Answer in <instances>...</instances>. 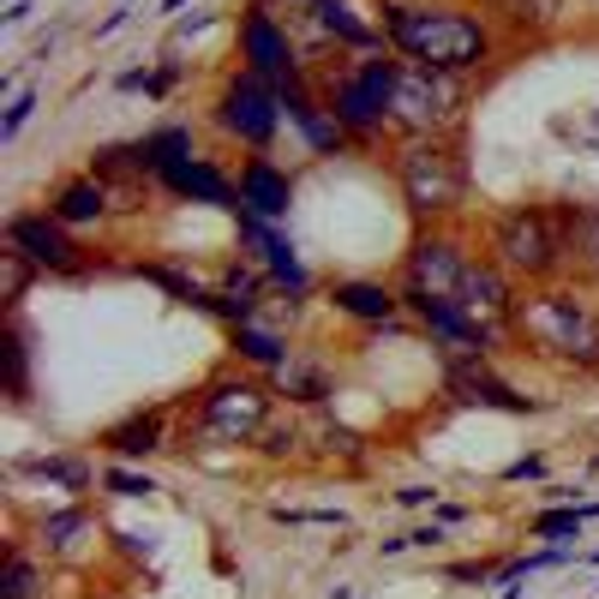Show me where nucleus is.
I'll list each match as a JSON object with an SVG mask.
<instances>
[{
    "label": "nucleus",
    "instance_id": "nucleus-21",
    "mask_svg": "<svg viewBox=\"0 0 599 599\" xmlns=\"http://www.w3.org/2000/svg\"><path fill=\"white\" fill-rule=\"evenodd\" d=\"M276 396H283L288 407H300V414H318V407H330V396H336V372H330L324 354H306L295 348L288 354L283 372H270Z\"/></svg>",
    "mask_w": 599,
    "mask_h": 599
},
{
    "label": "nucleus",
    "instance_id": "nucleus-43",
    "mask_svg": "<svg viewBox=\"0 0 599 599\" xmlns=\"http://www.w3.org/2000/svg\"><path fill=\"white\" fill-rule=\"evenodd\" d=\"M588 564H599V545H594V552H588Z\"/></svg>",
    "mask_w": 599,
    "mask_h": 599
},
{
    "label": "nucleus",
    "instance_id": "nucleus-13",
    "mask_svg": "<svg viewBox=\"0 0 599 599\" xmlns=\"http://www.w3.org/2000/svg\"><path fill=\"white\" fill-rule=\"evenodd\" d=\"M444 396L456 407H498V414H540V402L521 396L498 372V354H444Z\"/></svg>",
    "mask_w": 599,
    "mask_h": 599
},
{
    "label": "nucleus",
    "instance_id": "nucleus-32",
    "mask_svg": "<svg viewBox=\"0 0 599 599\" xmlns=\"http://www.w3.org/2000/svg\"><path fill=\"white\" fill-rule=\"evenodd\" d=\"M102 492H114V498H126V504H145V498H157V474H145L138 462H108L102 468Z\"/></svg>",
    "mask_w": 599,
    "mask_h": 599
},
{
    "label": "nucleus",
    "instance_id": "nucleus-41",
    "mask_svg": "<svg viewBox=\"0 0 599 599\" xmlns=\"http://www.w3.org/2000/svg\"><path fill=\"white\" fill-rule=\"evenodd\" d=\"M438 521H444V528H456V521H468V504H438Z\"/></svg>",
    "mask_w": 599,
    "mask_h": 599
},
{
    "label": "nucleus",
    "instance_id": "nucleus-44",
    "mask_svg": "<svg viewBox=\"0 0 599 599\" xmlns=\"http://www.w3.org/2000/svg\"><path fill=\"white\" fill-rule=\"evenodd\" d=\"M594 145H599V120H594Z\"/></svg>",
    "mask_w": 599,
    "mask_h": 599
},
{
    "label": "nucleus",
    "instance_id": "nucleus-8",
    "mask_svg": "<svg viewBox=\"0 0 599 599\" xmlns=\"http://www.w3.org/2000/svg\"><path fill=\"white\" fill-rule=\"evenodd\" d=\"M210 126L228 138V145L246 150V157H252V150H270L276 133L288 126V114H283V84L258 79V72H246V67H234V72L222 79V91L210 96Z\"/></svg>",
    "mask_w": 599,
    "mask_h": 599
},
{
    "label": "nucleus",
    "instance_id": "nucleus-6",
    "mask_svg": "<svg viewBox=\"0 0 599 599\" xmlns=\"http://www.w3.org/2000/svg\"><path fill=\"white\" fill-rule=\"evenodd\" d=\"M276 407H283V396L270 378L228 360L193 390V431L204 444H222V450H252L258 431L276 419Z\"/></svg>",
    "mask_w": 599,
    "mask_h": 599
},
{
    "label": "nucleus",
    "instance_id": "nucleus-29",
    "mask_svg": "<svg viewBox=\"0 0 599 599\" xmlns=\"http://www.w3.org/2000/svg\"><path fill=\"white\" fill-rule=\"evenodd\" d=\"M306 444H312V431H306V419H300V407H288V414H276L270 426L258 431V444L252 450L264 456V462H306Z\"/></svg>",
    "mask_w": 599,
    "mask_h": 599
},
{
    "label": "nucleus",
    "instance_id": "nucleus-36",
    "mask_svg": "<svg viewBox=\"0 0 599 599\" xmlns=\"http://www.w3.org/2000/svg\"><path fill=\"white\" fill-rule=\"evenodd\" d=\"M528 480H545V456L533 450V456H516V462L498 474V486H528Z\"/></svg>",
    "mask_w": 599,
    "mask_h": 599
},
{
    "label": "nucleus",
    "instance_id": "nucleus-19",
    "mask_svg": "<svg viewBox=\"0 0 599 599\" xmlns=\"http://www.w3.org/2000/svg\"><path fill=\"white\" fill-rule=\"evenodd\" d=\"M324 300L336 306V318H354V324H366V330H396L402 324V288L378 283V276H342V283H330Z\"/></svg>",
    "mask_w": 599,
    "mask_h": 599
},
{
    "label": "nucleus",
    "instance_id": "nucleus-35",
    "mask_svg": "<svg viewBox=\"0 0 599 599\" xmlns=\"http://www.w3.org/2000/svg\"><path fill=\"white\" fill-rule=\"evenodd\" d=\"M31 114H36V91H19V96L7 102V114H0V145H12V138L24 133V120H31Z\"/></svg>",
    "mask_w": 599,
    "mask_h": 599
},
{
    "label": "nucleus",
    "instance_id": "nucleus-38",
    "mask_svg": "<svg viewBox=\"0 0 599 599\" xmlns=\"http://www.w3.org/2000/svg\"><path fill=\"white\" fill-rule=\"evenodd\" d=\"M198 31H210V12H193V19L174 24V43H186V36H198Z\"/></svg>",
    "mask_w": 599,
    "mask_h": 599
},
{
    "label": "nucleus",
    "instance_id": "nucleus-37",
    "mask_svg": "<svg viewBox=\"0 0 599 599\" xmlns=\"http://www.w3.org/2000/svg\"><path fill=\"white\" fill-rule=\"evenodd\" d=\"M396 504H402V509H419V504H438V486H402V492H396Z\"/></svg>",
    "mask_w": 599,
    "mask_h": 599
},
{
    "label": "nucleus",
    "instance_id": "nucleus-1",
    "mask_svg": "<svg viewBox=\"0 0 599 599\" xmlns=\"http://www.w3.org/2000/svg\"><path fill=\"white\" fill-rule=\"evenodd\" d=\"M372 19L396 60L462 72V79H480L504 48L498 24L468 0H378Z\"/></svg>",
    "mask_w": 599,
    "mask_h": 599
},
{
    "label": "nucleus",
    "instance_id": "nucleus-4",
    "mask_svg": "<svg viewBox=\"0 0 599 599\" xmlns=\"http://www.w3.org/2000/svg\"><path fill=\"white\" fill-rule=\"evenodd\" d=\"M396 67L402 60L390 48H378V55H330L312 67L318 96L342 120V133L354 138V150H378L384 138H396V114H390Z\"/></svg>",
    "mask_w": 599,
    "mask_h": 599
},
{
    "label": "nucleus",
    "instance_id": "nucleus-23",
    "mask_svg": "<svg viewBox=\"0 0 599 599\" xmlns=\"http://www.w3.org/2000/svg\"><path fill=\"white\" fill-rule=\"evenodd\" d=\"M288 354H295V342H288L283 330L270 324V318H252V324H234V330H228V360L252 366V372H264V378L283 372Z\"/></svg>",
    "mask_w": 599,
    "mask_h": 599
},
{
    "label": "nucleus",
    "instance_id": "nucleus-30",
    "mask_svg": "<svg viewBox=\"0 0 599 599\" xmlns=\"http://www.w3.org/2000/svg\"><path fill=\"white\" fill-rule=\"evenodd\" d=\"M133 276H145V283H157L162 295H169V300H181L186 312H193V306H198V295H204V288H210V283H198L193 270H181V264H169V258H138V264H133Z\"/></svg>",
    "mask_w": 599,
    "mask_h": 599
},
{
    "label": "nucleus",
    "instance_id": "nucleus-25",
    "mask_svg": "<svg viewBox=\"0 0 599 599\" xmlns=\"http://www.w3.org/2000/svg\"><path fill=\"white\" fill-rule=\"evenodd\" d=\"M564 204V228H569V252H576V276H588L599 288V204L581 198H557Z\"/></svg>",
    "mask_w": 599,
    "mask_h": 599
},
{
    "label": "nucleus",
    "instance_id": "nucleus-27",
    "mask_svg": "<svg viewBox=\"0 0 599 599\" xmlns=\"http://www.w3.org/2000/svg\"><path fill=\"white\" fill-rule=\"evenodd\" d=\"M19 474H36V480H55L60 492H72V498L84 504V492L96 486V468L84 462L79 450H55V456H31V462H19Z\"/></svg>",
    "mask_w": 599,
    "mask_h": 599
},
{
    "label": "nucleus",
    "instance_id": "nucleus-20",
    "mask_svg": "<svg viewBox=\"0 0 599 599\" xmlns=\"http://www.w3.org/2000/svg\"><path fill=\"white\" fill-rule=\"evenodd\" d=\"M55 222H67L72 234H91V228H102V222H114V193L96 181L91 169H79V174H67V181H55V193H48V204H43Z\"/></svg>",
    "mask_w": 599,
    "mask_h": 599
},
{
    "label": "nucleus",
    "instance_id": "nucleus-22",
    "mask_svg": "<svg viewBox=\"0 0 599 599\" xmlns=\"http://www.w3.org/2000/svg\"><path fill=\"white\" fill-rule=\"evenodd\" d=\"M96 540V516L72 498L67 509H48L43 521H36V552L48 557V564H72V557H84V545Z\"/></svg>",
    "mask_w": 599,
    "mask_h": 599
},
{
    "label": "nucleus",
    "instance_id": "nucleus-17",
    "mask_svg": "<svg viewBox=\"0 0 599 599\" xmlns=\"http://www.w3.org/2000/svg\"><path fill=\"white\" fill-rule=\"evenodd\" d=\"M283 114H288V133L306 145V157H348L354 150V138L342 133V120L324 108V96H318V84L312 79H300V84H288L283 91Z\"/></svg>",
    "mask_w": 599,
    "mask_h": 599
},
{
    "label": "nucleus",
    "instance_id": "nucleus-34",
    "mask_svg": "<svg viewBox=\"0 0 599 599\" xmlns=\"http://www.w3.org/2000/svg\"><path fill=\"white\" fill-rule=\"evenodd\" d=\"M0 264H7V306H12V312H19L24 288L36 283V264H31V258H19V252H0Z\"/></svg>",
    "mask_w": 599,
    "mask_h": 599
},
{
    "label": "nucleus",
    "instance_id": "nucleus-10",
    "mask_svg": "<svg viewBox=\"0 0 599 599\" xmlns=\"http://www.w3.org/2000/svg\"><path fill=\"white\" fill-rule=\"evenodd\" d=\"M474 258H480V246L468 234H456V228H414V240H407V252H402L396 288L402 295L456 300V288H462V276Z\"/></svg>",
    "mask_w": 599,
    "mask_h": 599
},
{
    "label": "nucleus",
    "instance_id": "nucleus-33",
    "mask_svg": "<svg viewBox=\"0 0 599 599\" xmlns=\"http://www.w3.org/2000/svg\"><path fill=\"white\" fill-rule=\"evenodd\" d=\"M7 396H12V402L31 396V342H24V324H19V318L7 324Z\"/></svg>",
    "mask_w": 599,
    "mask_h": 599
},
{
    "label": "nucleus",
    "instance_id": "nucleus-11",
    "mask_svg": "<svg viewBox=\"0 0 599 599\" xmlns=\"http://www.w3.org/2000/svg\"><path fill=\"white\" fill-rule=\"evenodd\" d=\"M7 252L36 264V276H84L91 270V246L55 222L48 210H12L7 216Z\"/></svg>",
    "mask_w": 599,
    "mask_h": 599
},
{
    "label": "nucleus",
    "instance_id": "nucleus-28",
    "mask_svg": "<svg viewBox=\"0 0 599 599\" xmlns=\"http://www.w3.org/2000/svg\"><path fill=\"white\" fill-rule=\"evenodd\" d=\"M48 588V557L36 545L12 540L7 545V581H0V599H43Z\"/></svg>",
    "mask_w": 599,
    "mask_h": 599
},
{
    "label": "nucleus",
    "instance_id": "nucleus-42",
    "mask_svg": "<svg viewBox=\"0 0 599 599\" xmlns=\"http://www.w3.org/2000/svg\"><path fill=\"white\" fill-rule=\"evenodd\" d=\"M181 7H186V0H157V12H162V19H174Z\"/></svg>",
    "mask_w": 599,
    "mask_h": 599
},
{
    "label": "nucleus",
    "instance_id": "nucleus-24",
    "mask_svg": "<svg viewBox=\"0 0 599 599\" xmlns=\"http://www.w3.org/2000/svg\"><path fill=\"white\" fill-rule=\"evenodd\" d=\"M480 7H486V19L498 24V31H509L516 43H540V36L564 19V0H480Z\"/></svg>",
    "mask_w": 599,
    "mask_h": 599
},
{
    "label": "nucleus",
    "instance_id": "nucleus-18",
    "mask_svg": "<svg viewBox=\"0 0 599 599\" xmlns=\"http://www.w3.org/2000/svg\"><path fill=\"white\" fill-rule=\"evenodd\" d=\"M169 419L174 407H133V414H120L114 426L96 431V450L108 456V462H145V456L169 450Z\"/></svg>",
    "mask_w": 599,
    "mask_h": 599
},
{
    "label": "nucleus",
    "instance_id": "nucleus-14",
    "mask_svg": "<svg viewBox=\"0 0 599 599\" xmlns=\"http://www.w3.org/2000/svg\"><path fill=\"white\" fill-rule=\"evenodd\" d=\"M306 31L318 36V48L330 55H378L384 48V31H378L372 12H360L354 0H312L306 12H295Z\"/></svg>",
    "mask_w": 599,
    "mask_h": 599
},
{
    "label": "nucleus",
    "instance_id": "nucleus-26",
    "mask_svg": "<svg viewBox=\"0 0 599 599\" xmlns=\"http://www.w3.org/2000/svg\"><path fill=\"white\" fill-rule=\"evenodd\" d=\"M133 145H138V162H145L150 174H162L174 157H193V150H198V133H193L186 120H162V126H150V133H138Z\"/></svg>",
    "mask_w": 599,
    "mask_h": 599
},
{
    "label": "nucleus",
    "instance_id": "nucleus-5",
    "mask_svg": "<svg viewBox=\"0 0 599 599\" xmlns=\"http://www.w3.org/2000/svg\"><path fill=\"white\" fill-rule=\"evenodd\" d=\"M486 258L509 270L521 288L540 283H564L576 276V252H569V228H564V204H504L486 222Z\"/></svg>",
    "mask_w": 599,
    "mask_h": 599
},
{
    "label": "nucleus",
    "instance_id": "nucleus-3",
    "mask_svg": "<svg viewBox=\"0 0 599 599\" xmlns=\"http://www.w3.org/2000/svg\"><path fill=\"white\" fill-rule=\"evenodd\" d=\"M390 181H396L402 210L414 228H450L474 198V169H468L462 133H414L390 145Z\"/></svg>",
    "mask_w": 599,
    "mask_h": 599
},
{
    "label": "nucleus",
    "instance_id": "nucleus-7",
    "mask_svg": "<svg viewBox=\"0 0 599 599\" xmlns=\"http://www.w3.org/2000/svg\"><path fill=\"white\" fill-rule=\"evenodd\" d=\"M468 102H474V79L402 60V67H396V91H390L396 138H414V133H462Z\"/></svg>",
    "mask_w": 599,
    "mask_h": 599
},
{
    "label": "nucleus",
    "instance_id": "nucleus-2",
    "mask_svg": "<svg viewBox=\"0 0 599 599\" xmlns=\"http://www.w3.org/2000/svg\"><path fill=\"white\" fill-rule=\"evenodd\" d=\"M509 342L557 372L599 378V300L581 295L576 276L521 288L516 312H509Z\"/></svg>",
    "mask_w": 599,
    "mask_h": 599
},
{
    "label": "nucleus",
    "instance_id": "nucleus-12",
    "mask_svg": "<svg viewBox=\"0 0 599 599\" xmlns=\"http://www.w3.org/2000/svg\"><path fill=\"white\" fill-rule=\"evenodd\" d=\"M234 228H240V252L270 276L276 295H288V300L312 295V270L300 264V246H295V234H288V222H264V216H252V210H234Z\"/></svg>",
    "mask_w": 599,
    "mask_h": 599
},
{
    "label": "nucleus",
    "instance_id": "nucleus-39",
    "mask_svg": "<svg viewBox=\"0 0 599 599\" xmlns=\"http://www.w3.org/2000/svg\"><path fill=\"white\" fill-rule=\"evenodd\" d=\"M24 19H31V0H12V7L7 12H0V24H7V31H19V24Z\"/></svg>",
    "mask_w": 599,
    "mask_h": 599
},
{
    "label": "nucleus",
    "instance_id": "nucleus-15",
    "mask_svg": "<svg viewBox=\"0 0 599 599\" xmlns=\"http://www.w3.org/2000/svg\"><path fill=\"white\" fill-rule=\"evenodd\" d=\"M234 186H240V204H234V210H252V216H264V222H288V216H295L300 181H295V169H288V162L270 157V150H252V157H240Z\"/></svg>",
    "mask_w": 599,
    "mask_h": 599
},
{
    "label": "nucleus",
    "instance_id": "nucleus-9",
    "mask_svg": "<svg viewBox=\"0 0 599 599\" xmlns=\"http://www.w3.org/2000/svg\"><path fill=\"white\" fill-rule=\"evenodd\" d=\"M283 0H246L240 7V19H234V60L246 72H258V79H270V84H300V79H312V67H306V48L295 43V31H288V19H283Z\"/></svg>",
    "mask_w": 599,
    "mask_h": 599
},
{
    "label": "nucleus",
    "instance_id": "nucleus-31",
    "mask_svg": "<svg viewBox=\"0 0 599 599\" xmlns=\"http://www.w3.org/2000/svg\"><path fill=\"white\" fill-rule=\"evenodd\" d=\"M533 540H552V545H576L581 533H588V516H581V504H545L540 516L528 521Z\"/></svg>",
    "mask_w": 599,
    "mask_h": 599
},
{
    "label": "nucleus",
    "instance_id": "nucleus-40",
    "mask_svg": "<svg viewBox=\"0 0 599 599\" xmlns=\"http://www.w3.org/2000/svg\"><path fill=\"white\" fill-rule=\"evenodd\" d=\"M126 19H133V7H114V12H108V19H102V24H96V36H114V31H120V24H126Z\"/></svg>",
    "mask_w": 599,
    "mask_h": 599
},
{
    "label": "nucleus",
    "instance_id": "nucleus-16",
    "mask_svg": "<svg viewBox=\"0 0 599 599\" xmlns=\"http://www.w3.org/2000/svg\"><path fill=\"white\" fill-rule=\"evenodd\" d=\"M157 186H162V198H174V204H210V210H228L234 216V204H240V186H234V169H222L216 157H174L169 169L157 174Z\"/></svg>",
    "mask_w": 599,
    "mask_h": 599
}]
</instances>
